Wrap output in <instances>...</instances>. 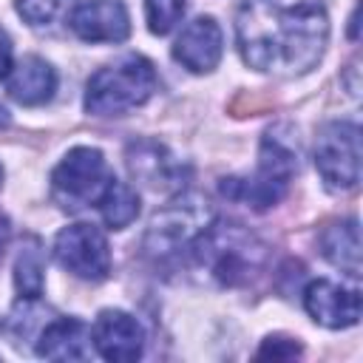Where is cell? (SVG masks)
<instances>
[{
  "label": "cell",
  "mask_w": 363,
  "mask_h": 363,
  "mask_svg": "<svg viewBox=\"0 0 363 363\" xmlns=\"http://www.w3.org/2000/svg\"><path fill=\"white\" fill-rule=\"evenodd\" d=\"M235 40L250 68L298 77L320 62L329 43V14L320 0H244Z\"/></svg>",
  "instance_id": "1"
},
{
  "label": "cell",
  "mask_w": 363,
  "mask_h": 363,
  "mask_svg": "<svg viewBox=\"0 0 363 363\" xmlns=\"http://www.w3.org/2000/svg\"><path fill=\"white\" fill-rule=\"evenodd\" d=\"M184 258L204 269L210 278H216L221 286H241L261 272L267 261V247L241 224L210 218V224L196 235Z\"/></svg>",
  "instance_id": "2"
},
{
  "label": "cell",
  "mask_w": 363,
  "mask_h": 363,
  "mask_svg": "<svg viewBox=\"0 0 363 363\" xmlns=\"http://www.w3.org/2000/svg\"><path fill=\"white\" fill-rule=\"evenodd\" d=\"M156 91L153 62L128 54L102 65L85 85V111L94 116H125L133 108H142Z\"/></svg>",
  "instance_id": "3"
},
{
  "label": "cell",
  "mask_w": 363,
  "mask_h": 363,
  "mask_svg": "<svg viewBox=\"0 0 363 363\" xmlns=\"http://www.w3.org/2000/svg\"><path fill=\"white\" fill-rule=\"evenodd\" d=\"M295 173H298V156H295V150L281 136H272L269 133L261 142L255 173L247 176V179H224L221 182V193L227 199L244 201L247 207L267 210V207L278 204L286 196L289 182H292Z\"/></svg>",
  "instance_id": "4"
},
{
  "label": "cell",
  "mask_w": 363,
  "mask_h": 363,
  "mask_svg": "<svg viewBox=\"0 0 363 363\" xmlns=\"http://www.w3.org/2000/svg\"><path fill=\"white\" fill-rule=\"evenodd\" d=\"M113 176L108 173L105 156L96 147H71L51 173V193L65 210H82L96 204Z\"/></svg>",
  "instance_id": "5"
},
{
  "label": "cell",
  "mask_w": 363,
  "mask_h": 363,
  "mask_svg": "<svg viewBox=\"0 0 363 363\" xmlns=\"http://www.w3.org/2000/svg\"><path fill=\"white\" fill-rule=\"evenodd\" d=\"M315 167L329 190H354L360 182V128L346 119L320 125L315 136Z\"/></svg>",
  "instance_id": "6"
},
{
  "label": "cell",
  "mask_w": 363,
  "mask_h": 363,
  "mask_svg": "<svg viewBox=\"0 0 363 363\" xmlns=\"http://www.w3.org/2000/svg\"><path fill=\"white\" fill-rule=\"evenodd\" d=\"M54 255L62 269L82 281H102L111 272V247L99 227L68 224L54 238Z\"/></svg>",
  "instance_id": "7"
},
{
  "label": "cell",
  "mask_w": 363,
  "mask_h": 363,
  "mask_svg": "<svg viewBox=\"0 0 363 363\" xmlns=\"http://www.w3.org/2000/svg\"><path fill=\"white\" fill-rule=\"evenodd\" d=\"M210 224L207 207H201L199 201H179L176 207L162 210L147 230L145 247L150 255L156 258H173V255H187L190 244L196 241V235Z\"/></svg>",
  "instance_id": "8"
},
{
  "label": "cell",
  "mask_w": 363,
  "mask_h": 363,
  "mask_svg": "<svg viewBox=\"0 0 363 363\" xmlns=\"http://www.w3.org/2000/svg\"><path fill=\"white\" fill-rule=\"evenodd\" d=\"M91 340H94V349L99 352V357L113 360V363H128L142 354L145 329L133 315H128L122 309H102L94 320Z\"/></svg>",
  "instance_id": "9"
},
{
  "label": "cell",
  "mask_w": 363,
  "mask_h": 363,
  "mask_svg": "<svg viewBox=\"0 0 363 363\" xmlns=\"http://www.w3.org/2000/svg\"><path fill=\"white\" fill-rule=\"evenodd\" d=\"M303 306L326 329H349L360 320V292L332 281H312L303 289Z\"/></svg>",
  "instance_id": "10"
},
{
  "label": "cell",
  "mask_w": 363,
  "mask_h": 363,
  "mask_svg": "<svg viewBox=\"0 0 363 363\" xmlns=\"http://www.w3.org/2000/svg\"><path fill=\"white\" fill-rule=\"evenodd\" d=\"M68 23L85 43H122L130 34V17L122 0H85L74 6Z\"/></svg>",
  "instance_id": "11"
},
{
  "label": "cell",
  "mask_w": 363,
  "mask_h": 363,
  "mask_svg": "<svg viewBox=\"0 0 363 363\" xmlns=\"http://www.w3.org/2000/svg\"><path fill=\"white\" fill-rule=\"evenodd\" d=\"M221 51H224V37L213 17H196L182 28V34L173 43V60L193 74L213 71L221 60Z\"/></svg>",
  "instance_id": "12"
},
{
  "label": "cell",
  "mask_w": 363,
  "mask_h": 363,
  "mask_svg": "<svg viewBox=\"0 0 363 363\" xmlns=\"http://www.w3.org/2000/svg\"><path fill=\"white\" fill-rule=\"evenodd\" d=\"M125 162L133 179H139L142 184H147L150 190H162V193H173L182 190V179L184 170L182 164L159 145V142H130L125 150Z\"/></svg>",
  "instance_id": "13"
},
{
  "label": "cell",
  "mask_w": 363,
  "mask_h": 363,
  "mask_svg": "<svg viewBox=\"0 0 363 363\" xmlns=\"http://www.w3.org/2000/svg\"><path fill=\"white\" fill-rule=\"evenodd\" d=\"M37 354L45 360L91 357V329L79 318H54L37 335Z\"/></svg>",
  "instance_id": "14"
},
{
  "label": "cell",
  "mask_w": 363,
  "mask_h": 363,
  "mask_svg": "<svg viewBox=\"0 0 363 363\" xmlns=\"http://www.w3.org/2000/svg\"><path fill=\"white\" fill-rule=\"evenodd\" d=\"M6 88H9V96L20 105H28V108L43 105L57 91V71L43 57L28 54L17 65H11V71L6 77Z\"/></svg>",
  "instance_id": "15"
},
{
  "label": "cell",
  "mask_w": 363,
  "mask_h": 363,
  "mask_svg": "<svg viewBox=\"0 0 363 363\" xmlns=\"http://www.w3.org/2000/svg\"><path fill=\"white\" fill-rule=\"evenodd\" d=\"M320 255L352 278H360V227L357 218L329 221L318 235Z\"/></svg>",
  "instance_id": "16"
},
{
  "label": "cell",
  "mask_w": 363,
  "mask_h": 363,
  "mask_svg": "<svg viewBox=\"0 0 363 363\" xmlns=\"http://www.w3.org/2000/svg\"><path fill=\"white\" fill-rule=\"evenodd\" d=\"M14 286L20 292V298L34 301L43 295L45 286V258H43V244L40 238L28 235L20 244L17 261H14Z\"/></svg>",
  "instance_id": "17"
},
{
  "label": "cell",
  "mask_w": 363,
  "mask_h": 363,
  "mask_svg": "<svg viewBox=\"0 0 363 363\" xmlns=\"http://www.w3.org/2000/svg\"><path fill=\"white\" fill-rule=\"evenodd\" d=\"M96 207H99V213H102V221H105L111 230H125V227L133 224L136 216H139V193H136L128 182L111 179L108 187L102 190Z\"/></svg>",
  "instance_id": "18"
},
{
  "label": "cell",
  "mask_w": 363,
  "mask_h": 363,
  "mask_svg": "<svg viewBox=\"0 0 363 363\" xmlns=\"http://www.w3.org/2000/svg\"><path fill=\"white\" fill-rule=\"evenodd\" d=\"M74 0H17V14L28 26H51L71 17Z\"/></svg>",
  "instance_id": "19"
},
{
  "label": "cell",
  "mask_w": 363,
  "mask_h": 363,
  "mask_svg": "<svg viewBox=\"0 0 363 363\" xmlns=\"http://www.w3.org/2000/svg\"><path fill=\"white\" fill-rule=\"evenodd\" d=\"M184 6L187 0H145V20L150 34H159V37L170 34L182 20Z\"/></svg>",
  "instance_id": "20"
},
{
  "label": "cell",
  "mask_w": 363,
  "mask_h": 363,
  "mask_svg": "<svg viewBox=\"0 0 363 363\" xmlns=\"http://www.w3.org/2000/svg\"><path fill=\"white\" fill-rule=\"evenodd\" d=\"M298 354H301V343L284 335H269L258 349V357H298Z\"/></svg>",
  "instance_id": "21"
},
{
  "label": "cell",
  "mask_w": 363,
  "mask_h": 363,
  "mask_svg": "<svg viewBox=\"0 0 363 363\" xmlns=\"http://www.w3.org/2000/svg\"><path fill=\"white\" fill-rule=\"evenodd\" d=\"M11 40H9V34L0 28V79H6L9 77V71H11Z\"/></svg>",
  "instance_id": "22"
},
{
  "label": "cell",
  "mask_w": 363,
  "mask_h": 363,
  "mask_svg": "<svg viewBox=\"0 0 363 363\" xmlns=\"http://www.w3.org/2000/svg\"><path fill=\"white\" fill-rule=\"evenodd\" d=\"M9 238H11V224H9V218L0 213V258H3V250H6Z\"/></svg>",
  "instance_id": "23"
},
{
  "label": "cell",
  "mask_w": 363,
  "mask_h": 363,
  "mask_svg": "<svg viewBox=\"0 0 363 363\" xmlns=\"http://www.w3.org/2000/svg\"><path fill=\"white\" fill-rule=\"evenodd\" d=\"M0 179H3V167H0Z\"/></svg>",
  "instance_id": "24"
}]
</instances>
